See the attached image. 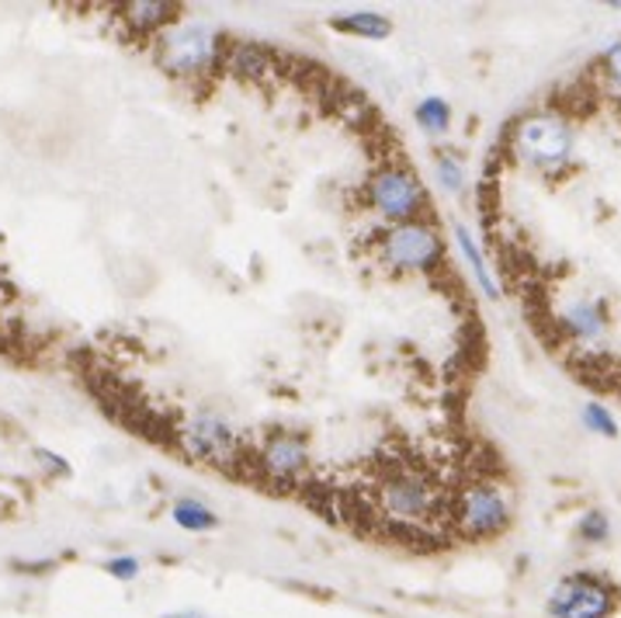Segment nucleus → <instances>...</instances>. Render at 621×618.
<instances>
[{"instance_id":"2eb2a0df","label":"nucleus","mask_w":621,"mask_h":618,"mask_svg":"<svg viewBox=\"0 0 621 618\" xmlns=\"http://www.w3.org/2000/svg\"><path fill=\"white\" fill-rule=\"evenodd\" d=\"M456 241H459V247H462V254H465V260L472 265V275H475V281H480V289L490 296V299H496L500 296V289H496V281H493V275H490V265H486V257H483V251L475 247V241H472V233H469V226H456Z\"/></svg>"},{"instance_id":"4468645a","label":"nucleus","mask_w":621,"mask_h":618,"mask_svg":"<svg viewBox=\"0 0 621 618\" xmlns=\"http://www.w3.org/2000/svg\"><path fill=\"white\" fill-rule=\"evenodd\" d=\"M171 518H174L178 529L195 532V535H205V532H216L220 529V514L212 511L208 504L195 501V497H181V501H174Z\"/></svg>"},{"instance_id":"412c9836","label":"nucleus","mask_w":621,"mask_h":618,"mask_svg":"<svg viewBox=\"0 0 621 618\" xmlns=\"http://www.w3.org/2000/svg\"><path fill=\"white\" fill-rule=\"evenodd\" d=\"M32 456L42 462V469L56 472V477H69V462H66L63 456H56V451H50V448H35Z\"/></svg>"},{"instance_id":"6ab92c4d","label":"nucleus","mask_w":621,"mask_h":618,"mask_svg":"<svg viewBox=\"0 0 621 618\" xmlns=\"http://www.w3.org/2000/svg\"><path fill=\"white\" fill-rule=\"evenodd\" d=\"M577 532H580L583 542H593V545H601V542L611 539V525H608V518H604L601 511H587V514L580 518Z\"/></svg>"},{"instance_id":"f257e3e1","label":"nucleus","mask_w":621,"mask_h":618,"mask_svg":"<svg viewBox=\"0 0 621 618\" xmlns=\"http://www.w3.org/2000/svg\"><path fill=\"white\" fill-rule=\"evenodd\" d=\"M618 605H621L618 584L593 574V569L566 574L548 590V615L553 618H611Z\"/></svg>"},{"instance_id":"f3484780","label":"nucleus","mask_w":621,"mask_h":618,"mask_svg":"<svg viewBox=\"0 0 621 618\" xmlns=\"http://www.w3.org/2000/svg\"><path fill=\"white\" fill-rule=\"evenodd\" d=\"M435 174H438V184L445 188L448 195H459L462 184H465V168L456 153H438L435 160Z\"/></svg>"},{"instance_id":"423d86ee","label":"nucleus","mask_w":621,"mask_h":618,"mask_svg":"<svg viewBox=\"0 0 621 618\" xmlns=\"http://www.w3.org/2000/svg\"><path fill=\"white\" fill-rule=\"evenodd\" d=\"M181 445L188 456L202 459L205 466H229L240 451V435L233 431V424L223 420L220 414H195L181 431Z\"/></svg>"},{"instance_id":"7ed1b4c3","label":"nucleus","mask_w":621,"mask_h":618,"mask_svg":"<svg viewBox=\"0 0 621 618\" xmlns=\"http://www.w3.org/2000/svg\"><path fill=\"white\" fill-rule=\"evenodd\" d=\"M157 45L160 66L171 77H202L220 63V39L208 25H171Z\"/></svg>"},{"instance_id":"f8f14e48","label":"nucleus","mask_w":621,"mask_h":618,"mask_svg":"<svg viewBox=\"0 0 621 618\" xmlns=\"http://www.w3.org/2000/svg\"><path fill=\"white\" fill-rule=\"evenodd\" d=\"M330 29L341 35H354V39H389L393 21L378 11H354V14H333Z\"/></svg>"},{"instance_id":"9d476101","label":"nucleus","mask_w":621,"mask_h":618,"mask_svg":"<svg viewBox=\"0 0 621 618\" xmlns=\"http://www.w3.org/2000/svg\"><path fill=\"white\" fill-rule=\"evenodd\" d=\"M265 469L271 477H296V472L306 469L309 462V451H306V441L296 438V435H278L265 445Z\"/></svg>"},{"instance_id":"0eeeda50","label":"nucleus","mask_w":621,"mask_h":618,"mask_svg":"<svg viewBox=\"0 0 621 618\" xmlns=\"http://www.w3.org/2000/svg\"><path fill=\"white\" fill-rule=\"evenodd\" d=\"M378 501L399 521H424L438 508V487L420 469H399L378 487Z\"/></svg>"},{"instance_id":"dca6fc26","label":"nucleus","mask_w":621,"mask_h":618,"mask_svg":"<svg viewBox=\"0 0 621 618\" xmlns=\"http://www.w3.org/2000/svg\"><path fill=\"white\" fill-rule=\"evenodd\" d=\"M414 118H417V126L424 132H431V136H441L448 132L451 126V105L445 98H424L417 108H414Z\"/></svg>"},{"instance_id":"aec40b11","label":"nucleus","mask_w":621,"mask_h":618,"mask_svg":"<svg viewBox=\"0 0 621 618\" xmlns=\"http://www.w3.org/2000/svg\"><path fill=\"white\" fill-rule=\"evenodd\" d=\"M105 574H111L115 580L129 584V580H136V577L142 574V563H139L136 556H111V560L105 563Z\"/></svg>"},{"instance_id":"ddd939ff","label":"nucleus","mask_w":621,"mask_h":618,"mask_svg":"<svg viewBox=\"0 0 621 618\" xmlns=\"http://www.w3.org/2000/svg\"><path fill=\"white\" fill-rule=\"evenodd\" d=\"M226 70L233 77H240V81H257V77H265L271 70V56L254 42H236L233 50L226 53Z\"/></svg>"},{"instance_id":"9b49d317","label":"nucleus","mask_w":621,"mask_h":618,"mask_svg":"<svg viewBox=\"0 0 621 618\" xmlns=\"http://www.w3.org/2000/svg\"><path fill=\"white\" fill-rule=\"evenodd\" d=\"M178 4H163V0H136V4H126L122 14L129 25L147 35V32H160V29H171L178 25Z\"/></svg>"},{"instance_id":"a211bd4d","label":"nucleus","mask_w":621,"mask_h":618,"mask_svg":"<svg viewBox=\"0 0 621 618\" xmlns=\"http://www.w3.org/2000/svg\"><path fill=\"white\" fill-rule=\"evenodd\" d=\"M580 417H583V427H590L593 435H604V438L618 435V420L611 417L608 407H601V403H587Z\"/></svg>"},{"instance_id":"20e7f679","label":"nucleus","mask_w":621,"mask_h":618,"mask_svg":"<svg viewBox=\"0 0 621 618\" xmlns=\"http://www.w3.org/2000/svg\"><path fill=\"white\" fill-rule=\"evenodd\" d=\"M441 236L420 220L396 223L382 233V257L396 271H435L441 265Z\"/></svg>"},{"instance_id":"5701e85b","label":"nucleus","mask_w":621,"mask_h":618,"mask_svg":"<svg viewBox=\"0 0 621 618\" xmlns=\"http://www.w3.org/2000/svg\"><path fill=\"white\" fill-rule=\"evenodd\" d=\"M167 618H205V615H199V611H174V615H167Z\"/></svg>"},{"instance_id":"4be33fe9","label":"nucleus","mask_w":621,"mask_h":618,"mask_svg":"<svg viewBox=\"0 0 621 618\" xmlns=\"http://www.w3.org/2000/svg\"><path fill=\"white\" fill-rule=\"evenodd\" d=\"M604 74L611 77L614 87H621V42H614L608 56H604Z\"/></svg>"},{"instance_id":"f03ea898","label":"nucleus","mask_w":621,"mask_h":618,"mask_svg":"<svg viewBox=\"0 0 621 618\" xmlns=\"http://www.w3.org/2000/svg\"><path fill=\"white\" fill-rule=\"evenodd\" d=\"M514 150L528 168H538L548 174L563 171L572 157V129L559 115H548V111L528 115L514 132Z\"/></svg>"},{"instance_id":"1a4fd4ad","label":"nucleus","mask_w":621,"mask_h":618,"mask_svg":"<svg viewBox=\"0 0 621 618\" xmlns=\"http://www.w3.org/2000/svg\"><path fill=\"white\" fill-rule=\"evenodd\" d=\"M563 327L577 341H601L608 330V302L604 299H580L566 306Z\"/></svg>"},{"instance_id":"6e6552de","label":"nucleus","mask_w":621,"mask_h":618,"mask_svg":"<svg viewBox=\"0 0 621 618\" xmlns=\"http://www.w3.org/2000/svg\"><path fill=\"white\" fill-rule=\"evenodd\" d=\"M459 525L472 539H490L500 535L511 525V508L504 501V493L490 483H475L462 490L459 497Z\"/></svg>"},{"instance_id":"39448f33","label":"nucleus","mask_w":621,"mask_h":618,"mask_svg":"<svg viewBox=\"0 0 621 618\" xmlns=\"http://www.w3.org/2000/svg\"><path fill=\"white\" fill-rule=\"evenodd\" d=\"M368 202L382 220L396 226L417 220V212L427 205V195L424 184L406 168H382L368 178Z\"/></svg>"}]
</instances>
